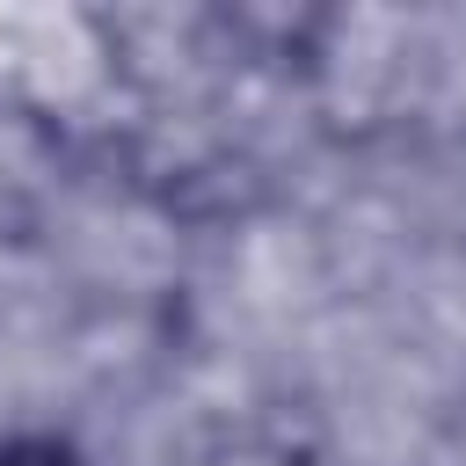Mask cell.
<instances>
[{
  "label": "cell",
  "mask_w": 466,
  "mask_h": 466,
  "mask_svg": "<svg viewBox=\"0 0 466 466\" xmlns=\"http://www.w3.org/2000/svg\"><path fill=\"white\" fill-rule=\"evenodd\" d=\"M0 466H80L66 444H36V437H22V444H0Z\"/></svg>",
  "instance_id": "cell-1"
}]
</instances>
